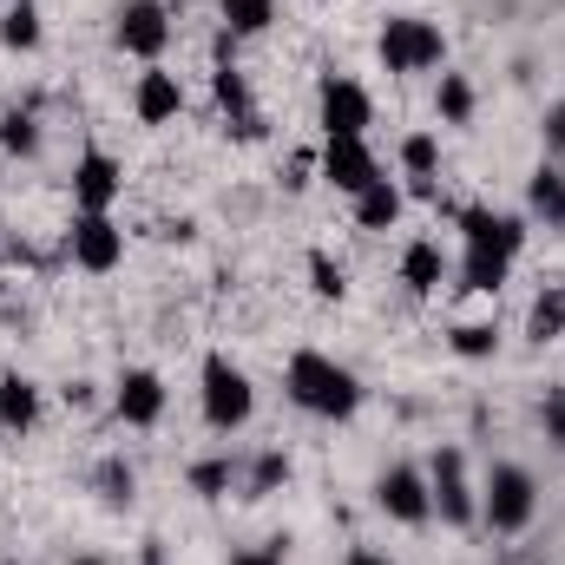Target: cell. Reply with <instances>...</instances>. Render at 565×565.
Masks as SVG:
<instances>
[{
    "label": "cell",
    "mask_w": 565,
    "mask_h": 565,
    "mask_svg": "<svg viewBox=\"0 0 565 565\" xmlns=\"http://www.w3.org/2000/svg\"><path fill=\"white\" fill-rule=\"evenodd\" d=\"M289 402H296L302 415L349 422V415L362 408V382H355V369H342L335 355H322V349H296V355H289Z\"/></svg>",
    "instance_id": "obj_1"
},
{
    "label": "cell",
    "mask_w": 565,
    "mask_h": 565,
    "mask_svg": "<svg viewBox=\"0 0 565 565\" xmlns=\"http://www.w3.org/2000/svg\"><path fill=\"white\" fill-rule=\"evenodd\" d=\"M533 513H540L533 473L513 467V460H493V467H487V487H480V520H487L493 533H526Z\"/></svg>",
    "instance_id": "obj_2"
},
{
    "label": "cell",
    "mask_w": 565,
    "mask_h": 565,
    "mask_svg": "<svg viewBox=\"0 0 565 565\" xmlns=\"http://www.w3.org/2000/svg\"><path fill=\"white\" fill-rule=\"evenodd\" d=\"M250 415H257L250 375H244L231 355H204V422L217 427V434H237Z\"/></svg>",
    "instance_id": "obj_3"
},
{
    "label": "cell",
    "mask_w": 565,
    "mask_h": 565,
    "mask_svg": "<svg viewBox=\"0 0 565 565\" xmlns=\"http://www.w3.org/2000/svg\"><path fill=\"white\" fill-rule=\"evenodd\" d=\"M382 66L388 73H434L440 60H447V40H440V26L434 20H415V13H402V20H388L382 26Z\"/></svg>",
    "instance_id": "obj_4"
},
{
    "label": "cell",
    "mask_w": 565,
    "mask_h": 565,
    "mask_svg": "<svg viewBox=\"0 0 565 565\" xmlns=\"http://www.w3.org/2000/svg\"><path fill=\"white\" fill-rule=\"evenodd\" d=\"M427 493H434V513H440L447 526H473V520H480V493H473V480H467L460 447H434V460H427Z\"/></svg>",
    "instance_id": "obj_5"
},
{
    "label": "cell",
    "mask_w": 565,
    "mask_h": 565,
    "mask_svg": "<svg viewBox=\"0 0 565 565\" xmlns=\"http://www.w3.org/2000/svg\"><path fill=\"white\" fill-rule=\"evenodd\" d=\"M66 250H73V264H79V270L106 277V270H119V257H126V231L113 224V211H73Z\"/></svg>",
    "instance_id": "obj_6"
},
{
    "label": "cell",
    "mask_w": 565,
    "mask_h": 565,
    "mask_svg": "<svg viewBox=\"0 0 565 565\" xmlns=\"http://www.w3.org/2000/svg\"><path fill=\"white\" fill-rule=\"evenodd\" d=\"M316 113H322V139H362L369 119H375L369 93H362L355 79H342V73H329V79L316 86Z\"/></svg>",
    "instance_id": "obj_7"
},
{
    "label": "cell",
    "mask_w": 565,
    "mask_h": 565,
    "mask_svg": "<svg viewBox=\"0 0 565 565\" xmlns=\"http://www.w3.org/2000/svg\"><path fill=\"white\" fill-rule=\"evenodd\" d=\"M113 40H119V53H132V60H158V53L171 46V13H164V0H126Z\"/></svg>",
    "instance_id": "obj_8"
},
{
    "label": "cell",
    "mask_w": 565,
    "mask_h": 565,
    "mask_svg": "<svg viewBox=\"0 0 565 565\" xmlns=\"http://www.w3.org/2000/svg\"><path fill=\"white\" fill-rule=\"evenodd\" d=\"M316 171H322L335 191H349V198H362V191L382 178V164H375L369 139H322V158H316Z\"/></svg>",
    "instance_id": "obj_9"
},
{
    "label": "cell",
    "mask_w": 565,
    "mask_h": 565,
    "mask_svg": "<svg viewBox=\"0 0 565 565\" xmlns=\"http://www.w3.org/2000/svg\"><path fill=\"white\" fill-rule=\"evenodd\" d=\"M375 507L388 513V520H402V526H422L427 513H434V493H427V473L422 467H388L382 480H375Z\"/></svg>",
    "instance_id": "obj_10"
},
{
    "label": "cell",
    "mask_w": 565,
    "mask_h": 565,
    "mask_svg": "<svg viewBox=\"0 0 565 565\" xmlns=\"http://www.w3.org/2000/svg\"><path fill=\"white\" fill-rule=\"evenodd\" d=\"M126 191V171H119V158H106V151H86L79 164H73V211H113V198Z\"/></svg>",
    "instance_id": "obj_11"
},
{
    "label": "cell",
    "mask_w": 565,
    "mask_h": 565,
    "mask_svg": "<svg viewBox=\"0 0 565 565\" xmlns=\"http://www.w3.org/2000/svg\"><path fill=\"white\" fill-rule=\"evenodd\" d=\"M460 237H467V250H507V257H520L526 250V217H500L487 204H467L460 211Z\"/></svg>",
    "instance_id": "obj_12"
},
{
    "label": "cell",
    "mask_w": 565,
    "mask_h": 565,
    "mask_svg": "<svg viewBox=\"0 0 565 565\" xmlns=\"http://www.w3.org/2000/svg\"><path fill=\"white\" fill-rule=\"evenodd\" d=\"M113 408H119V422L126 427H158V415H164V382H158L151 369H126Z\"/></svg>",
    "instance_id": "obj_13"
},
{
    "label": "cell",
    "mask_w": 565,
    "mask_h": 565,
    "mask_svg": "<svg viewBox=\"0 0 565 565\" xmlns=\"http://www.w3.org/2000/svg\"><path fill=\"white\" fill-rule=\"evenodd\" d=\"M132 113H139V126H171V119L184 113V86H178V73H164V66H151V73H139Z\"/></svg>",
    "instance_id": "obj_14"
},
{
    "label": "cell",
    "mask_w": 565,
    "mask_h": 565,
    "mask_svg": "<svg viewBox=\"0 0 565 565\" xmlns=\"http://www.w3.org/2000/svg\"><path fill=\"white\" fill-rule=\"evenodd\" d=\"M211 93H217V106H224V119H231V132H237V139H257V132H264V119H257L250 86H244V73H237V66H217V73H211Z\"/></svg>",
    "instance_id": "obj_15"
},
{
    "label": "cell",
    "mask_w": 565,
    "mask_h": 565,
    "mask_svg": "<svg viewBox=\"0 0 565 565\" xmlns=\"http://www.w3.org/2000/svg\"><path fill=\"white\" fill-rule=\"evenodd\" d=\"M40 422V388L26 375H0V427L7 434H26Z\"/></svg>",
    "instance_id": "obj_16"
},
{
    "label": "cell",
    "mask_w": 565,
    "mask_h": 565,
    "mask_svg": "<svg viewBox=\"0 0 565 565\" xmlns=\"http://www.w3.org/2000/svg\"><path fill=\"white\" fill-rule=\"evenodd\" d=\"M355 224H362V231H395V224H402V184L375 178V184L355 198Z\"/></svg>",
    "instance_id": "obj_17"
},
{
    "label": "cell",
    "mask_w": 565,
    "mask_h": 565,
    "mask_svg": "<svg viewBox=\"0 0 565 565\" xmlns=\"http://www.w3.org/2000/svg\"><path fill=\"white\" fill-rule=\"evenodd\" d=\"M507 270H513L507 250H467V257H460V289H467V296H500Z\"/></svg>",
    "instance_id": "obj_18"
},
{
    "label": "cell",
    "mask_w": 565,
    "mask_h": 565,
    "mask_svg": "<svg viewBox=\"0 0 565 565\" xmlns=\"http://www.w3.org/2000/svg\"><path fill=\"white\" fill-rule=\"evenodd\" d=\"M526 204L546 217V231H553V224H565V171H559V164H540V171H533Z\"/></svg>",
    "instance_id": "obj_19"
},
{
    "label": "cell",
    "mask_w": 565,
    "mask_h": 565,
    "mask_svg": "<svg viewBox=\"0 0 565 565\" xmlns=\"http://www.w3.org/2000/svg\"><path fill=\"white\" fill-rule=\"evenodd\" d=\"M440 277H447V264H440V244H408V257H402V282L415 289V296H434L440 289Z\"/></svg>",
    "instance_id": "obj_20"
},
{
    "label": "cell",
    "mask_w": 565,
    "mask_h": 565,
    "mask_svg": "<svg viewBox=\"0 0 565 565\" xmlns=\"http://www.w3.org/2000/svg\"><path fill=\"white\" fill-rule=\"evenodd\" d=\"M526 335L533 342H559L565 335V289H540L533 309H526Z\"/></svg>",
    "instance_id": "obj_21"
},
{
    "label": "cell",
    "mask_w": 565,
    "mask_h": 565,
    "mask_svg": "<svg viewBox=\"0 0 565 565\" xmlns=\"http://www.w3.org/2000/svg\"><path fill=\"white\" fill-rule=\"evenodd\" d=\"M0 46H7V53H33V46H40V7H33V0L7 7V20H0Z\"/></svg>",
    "instance_id": "obj_22"
},
{
    "label": "cell",
    "mask_w": 565,
    "mask_h": 565,
    "mask_svg": "<svg viewBox=\"0 0 565 565\" xmlns=\"http://www.w3.org/2000/svg\"><path fill=\"white\" fill-rule=\"evenodd\" d=\"M402 164H408V178H415V191H434V171H440V145L434 132H415V139H402Z\"/></svg>",
    "instance_id": "obj_23"
},
{
    "label": "cell",
    "mask_w": 565,
    "mask_h": 565,
    "mask_svg": "<svg viewBox=\"0 0 565 565\" xmlns=\"http://www.w3.org/2000/svg\"><path fill=\"white\" fill-rule=\"evenodd\" d=\"M434 113H440L447 126H467V119H473V86H467L460 73H440V86H434Z\"/></svg>",
    "instance_id": "obj_24"
},
{
    "label": "cell",
    "mask_w": 565,
    "mask_h": 565,
    "mask_svg": "<svg viewBox=\"0 0 565 565\" xmlns=\"http://www.w3.org/2000/svg\"><path fill=\"white\" fill-rule=\"evenodd\" d=\"M217 13H224V26H231V33H264V26L277 20V7H270V0H217Z\"/></svg>",
    "instance_id": "obj_25"
},
{
    "label": "cell",
    "mask_w": 565,
    "mask_h": 565,
    "mask_svg": "<svg viewBox=\"0 0 565 565\" xmlns=\"http://www.w3.org/2000/svg\"><path fill=\"white\" fill-rule=\"evenodd\" d=\"M0 151H13V158H33V151H40L33 113H7V119H0Z\"/></svg>",
    "instance_id": "obj_26"
},
{
    "label": "cell",
    "mask_w": 565,
    "mask_h": 565,
    "mask_svg": "<svg viewBox=\"0 0 565 565\" xmlns=\"http://www.w3.org/2000/svg\"><path fill=\"white\" fill-rule=\"evenodd\" d=\"M493 349H500V329H493V322H460V329H454V355L480 362V355H493Z\"/></svg>",
    "instance_id": "obj_27"
},
{
    "label": "cell",
    "mask_w": 565,
    "mask_h": 565,
    "mask_svg": "<svg viewBox=\"0 0 565 565\" xmlns=\"http://www.w3.org/2000/svg\"><path fill=\"white\" fill-rule=\"evenodd\" d=\"M282 480H289V454H282V447H270V454H257V467H250V500L277 493Z\"/></svg>",
    "instance_id": "obj_28"
},
{
    "label": "cell",
    "mask_w": 565,
    "mask_h": 565,
    "mask_svg": "<svg viewBox=\"0 0 565 565\" xmlns=\"http://www.w3.org/2000/svg\"><path fill=\"white\" fill-rule=\"evenodd\" d=\"M191 493L198 500H224L231 493V460H198L191 467Z\"/></svg>",
    "instance_id": "obj_29"
},
{
    "label": "cell",
    "mask_w": 565,
    "mask_h": 565,
    "mask_svg": "<svg viewBox=\"0 0 565 565\" xmlns=\"http://www.w3.org/2000/svg\"><path fill=\"white\" fill-rule=\"evenodd\" d=\"M309 282H316V296H322V302H342V296H349V277H342V264H329L322 250L309 257Z\"/></svg>",
    "instance_id": "obj_30"
},
{
    "label": "cell",
    "mask_w": 565,
    "mask_h": 565,
    "mask_svg": "<svg viewBox=\"0 0 565 565\" xmlns=\"http://www.w3.org/2000/svg\"><path fill=\"white\" fill-rule=\"evenodd\" d=\"M99 493H106L113 507H126V500H132V467H126V460H106V467H99Z\"/></svg>",
    "instance_id": "obj_31"
},
{
    "label": "cell",
    "mask_w": 565,
    "mask_h": 565,
    "mask_svg": "<svg viewBox=\"0 0 565 565\" xmlns=\"http://www.w3.org/2000/svg\"><path fill=\"white\" fill-rule=\"evenodd\" d=\"M540 427H546V440H553V447H565V388H553V395H546Z\"/></svg>",
    "instance_id": "obj_32"
},
{
    "label": "cell",
    "mask_w": 565,
    "mask_h": 565,
    "mask_svg": "<svg viewBox=\"0 0 565 565\" xmlns=\"http://www.w3.org/2000/svg\"><path fill=\"white\" fill-rule=\"evenodd\" d=\"M231 565H282V540H270V546H250V553H237Z\"/></svg>",
    "instance_id": "obj_33"
},
{
    "label": "cell",
    "mask_w": 565,
    "mask_h": 565,
    "mask_svg": "<svg viewBox=\"0 0 565 565\" xmlns=\"http://www.w3.org/2000/svg\"><path fill=\"white\" fill-rule=\"evenodd\" d=\"M546 145H553V151H565V99L546 113Z\"/></svg>",
    "instance_id": "obj_34"
},
{
    "label": "cell",
    "mask_w": 565,
    "mask_h": 565,
    "mask_svg": "<svg viewBox=\"0 0 565 565\" xmlns=\"http://www.w3.org/2000/svg\"><path fill=\"white\" fill-rule=\"evenodd\" d=\"M349 565H395V559H382V553H369V546H355V553H349Z\"/></svg>",
    "instance_id": "obj_35"
},
{
    "label": "cell",
    "mask_w": 565,
    "mask_h": 565,
    "mask_svg": "<svg viewBox=\"0 0 565 565\" xmlns=\"http://www.w3.org/2000/svg\"><path fill=\"white\" fill-rule=\"evenodd\" d=\"M139 565H164V553H158V546H145V559Z\"/></svg>",
    "instance_id": "obj_36"
},
{
    "label": "cell",
    "mask_w": 565,
    "mask_h": 565,
    "mask_svg": "<svg viewBox=\"0 0 565 565\" xmlns=\"http://www.w3.org/2000/svg\"><path fill=\"white\" fill-rule=\"evenodd\" d=\"M73 565H106V559H73Z\"/></svg>",
    "instance_id": "obj_37"
}]
</instances>
